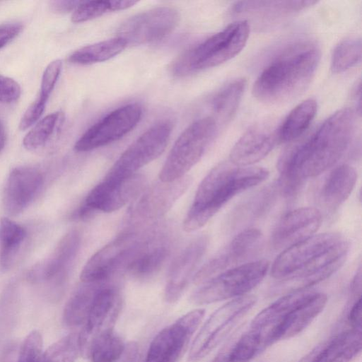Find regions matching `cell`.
I'll list each match as a JSON object with an SVG mask.
<instances>
[{
  "instance_id": "1",
  "label": "cell",
  "mask_w": 362,
  "mask_h": 362,
  "mask_svg": "<svg viewBox=\"0 0 362 362\" xmlns=\"http://www.w3.org/2000/svg\"><path fill=\"white\" fill-rule=\"evenodd\" d=\"M355 112L342 108L333 113L310 136L285 150L277 168L279 192L295 196L307 179L333 167L349 148L355 130Z\"/></svg>"
},
{
  "instance_id": "2",
  "label": "cell",
  "mask_w": 362,
  "mask_h": 362,
  "mask_svg": "<svg viewBox=\"0 0 362 362\" xmlns=\"http://www.w3.org/2000/svg\"><path fill=\"white\" fill-rule=\"evenodd\" d=\"M349 248L339 233L315 234L282 250L272 265L271 276L292 291L307 289L339 269Z\"/></svg>"
},
{
  "instance_id": "3",
  "label": "cell",
  "mask_w": 362,
  "mask_h": 362,
  "mask_svg": "<svg viewBox=\"0 0 362 362\" xmlns=\"http://www.w3.org/2000/svg\"><path fill=\"white\" fill-rule=\"evenodd\" d=\"M320 55V48L312 41L289 45L262 71L253 85V95L269 105L298 98L310 85Z\"/></svg>"
},
{
  "instance_id": "4",
  "label": "cell",
  "mask_w": 362,
  "mask_h": 362,
  "mask_svg": "<svg viewBox=\"0 0 362 362\" xmlns=\"http://www.w3.org/2000/svg\"><path fill=\"white\" fill-rule=\"evenodd\" d=\"M269 175L262 167L238 166L230 160L218 163L199 184L184 220V230L192 232L203 227L232 198L262 183Z\"/></svg>"
},
{
  "instance_id": "5",
  "label": "cell",
  "mask_w": 362,
  "mask_h": 362,
  "mask_svg": "<svg viewBox=\"0 0 362 362\" xmlns=\"http://www.w3.org/2000/svg\"><path fill=\"white\" fill-rule=\"evenodd\" d=\"M249 33L250 24L245 20L229 24L179 56L170 67L171 73L185 76L231 59L244 48Z\"/></svg>"
},
{
  "instance_id": "6",
  "label": "cell",
  "mask_w": 362,
  "mask_h": 362,
  "mask_svg": "<svg viewBox=\"0 0 362 362\" xmlns=\"http://www.w3.org/2000/svg\"><path fill=\"white\" fill-rule=\"evenodd\" d=\"M217 129L218 122L212 117L199 119L189 124L172 147L160 171L159 180L167 182L185 177L204 156Z\"/></svg>"
},
{
  "instance_id": "7",
  "label": "cell",
  "mask_w": 362,
  "mask_h": 362,
  "mask_svg": "<svg viewBox=\"0 0 362 362\" xmlns=\"http://www.w3.org/2000/svg\"><path fill=\"white\" fill-rule=\"evenodd\" d=\"M269 268L267 260L257 259L227 269L202 283L190 302L205 305L246 295L263 280Z\"/></svg>"
},
{
  "instance_id": "8",
  "label": "cell",
  "mask_w": 362,
  "mask_h": 362,
  "mask_svg": "<svg viewBox=\"0 0 362 362\" xmlns=\"http://www.w3.org/2000/svg\"><path fill=\"white\" fill-rule=\"evenodd\" d=\"M192 178L185 177L173 182L159 181L145 188L132 202L126 217V228L144 230L162 218L187 190Z\"/></svg>"
},
{
  "instance_id": "9",
  "label": "cell",
  "mask_w": 362,
  "mask_h": 362,
  "mask_svg": "<svg viewBox=\"0 0 362 362\" xmlns=\"http://www.w3.org/2000/svg\"><path fill=\"white\" fill-rule=\"evenodd\" d=\"M256 297L246 294L228 301L216 310L204 323L193 340L190 361H198L218 346L253 308Z\"/></svg>"
},
{
  "instance_id": "10",
  "label": "cell",
  "mask_w": 362,
  "mask_h": 362,
  "mask_svg": "<svg viewBox=\"0 0 362 362\" xmlns=\"http://www.w3.org/2000/svg\"><path fill=\"white\" fill-rule=\"evenodd\" d=\"M147 229L123 230L88 260L81 271V281H107L124 272L144 238Z\"/></svg>"
},
{
  "instance_id": "11",
  "label": "cell",
  "mask_w": 362,
  "mask_h": 362,
  "mask_svg": "<svg viewBox=\"0 0 362 362\" xmlns=\"http://www.w3.org/2000/svg\"><path fill=\"white\" fill-rule=\"evenodd\" d=\"M146 178L136 173L120 178L105 177L93 187L80 205L75 216L87 219L100 211H117L132 202L146 188Z\"/></svg>"
},
{
  "instance_id": "12",
  "label": "cell",
  "mask_w": 362,
  "mask_h": 362,
  "mask_svg": "<svg viewBox=\"0 0 362 362\" xmlns=\"http://www.w3.org/2000/svg\"><path fill=\"white\" fill-rule=\"evenodd\" d=\"M264 244V238L259 229L241 230L195 273L194 283L202 284L227 269L257 260Z\"/></svg>"
},
{
  "instance_id": "13",
  "label": "cell",
  "mask_w": 362,
  "mask_h": 362,
  "mask_svg": "<svg viewBox=\"0 0 362 362\" xmlns=\"http://www.w3.org/2000/svg\"><path fill=\"white\" fill-rule=\"evenodd\" d=\"M112 279L105 281L102 284L78 334L80 354L84 358H88L90 349L96 341L113 332L120 313L122 298Z\"/></svg>"
},
{
  "instance_id": "14",
  "label": "cell",
  "mask_w": 362,
  "mask_h": 362,
  "mask_svg": "<svg viewBox=\"0 0 362 362\" xmlns=\"http://www.w3.org/2000/svg\"><path fill=\"white\" fill-rule=\"evenodd\" d=\"M172 131L171 124L160 122L138 137L116 160L105 177L120 178L136 173L165 151Z\"/></svg>"
},
{
  "instance_id": "15",
  "label": "cell",
  "mask_w": 362,
  "mask_h": 362,
  "mask_svg": "<svg viewBox=\"0 0 362 362\" xmlns=\"http://www.w3.org/2000/svg\"><path fill=\"white\" fill-rule=\"evenodd\" d=\"M179 12L174 8H154L124 21L117 30L116 37L127 45H144L159 41L170 35L178 25Z\"/></svg>"
},
{
  "instance_id": "16",
  "label": "cell",
  "mask_w": 362,
  "mask_h": 362,
  "mask_svg": "<svg viewBox=\"0 0 362 362\" xmlns=\"http://www.w3.org/2000/svg\"><path fill=\"white\" fill-rule=\"evenodd\" d=\"M204 314V309L191 310L160 330L151 341L144 362H177Z\"/></svg>"
},
{
  "instance_id": "17",
  "label": "cell",
  "mask_w": 362,
  "mask_h": 362,
  "mask_svg": "<svg viewBox=\"0 0 362 362\" xmlns=\"http://www.w3.org/2000/svg\"><path fill=\"white\" fill-rule=\"evenodd\" d=\"M141 116L142 108L137 103L119 107L87 129L76 142L74 149L86 152L115 142L132 131Z\"/></svg>"
},
{
  "instance_id": "18",
  "label": "cell",
  "mask_w": 362,
  "mask_h": 362,
  "mask_svg": "<svg viewBox=\"0 0 362 362\" xmlns=\"http://www.w3.org/2000/svg\"><path fill=\"white\" fill-rule=\"evenodd\" d=\"M165 228L151 226L124 272L143 279L156 274L170 255L173 241Z\"/></svg>"
},
{
  "instance_id": "19",
  "label": "cell",
  "mask_w": 362,
  "mask_h": 362,
  "mask_svg": "<svg viewBox=\"0 0 362 362\" xmlns=\"http://www.w3.org/2000/svg\"><path fill=\"white\" fill-rule=\"evenodd\" d=\"M280 123L266 119L251 126L230 153V161L238 166H251L265 158L279 141Z\"/></svg>"
},
{
  "instance_id": "20",
  "label": "cell",
  "mask_w": 362,
  "mask_h": 362,
  "mask_svg": "<svg viewBox=\"0 0 362 362\" xmlns=\"http://www.w3.org/2000/svg\"><path fill=\"white\" fill-rule=\"evenodd\" d=\"M322 221V212L316 207H300L288 211L272 231V247L282 251L315 235Z\"/></svg>"
},
{
  "instance_id": "21",
  "label": "cell",
  "mask_w": 362,
  "mask_h": 362,
  "mask_svg": "<svg viewBox=\"0 0 362 362\" xmlns=\"http://www.w3.org/2000/svg\"><path fill=\"white\" fill-rule=\"evenodd\" d=\"M44 183L42 173L30 166L13 168L4 189L2 203L6 213L11 216L23 212L35 199Z\"/></svg>"
},
{
  "instance_id": "22",
  "label": "cell",
  "mask_w": 362,
  "mask_h": 362,
  "mask_svg": "<svg viewBox=\"0 0 362 362\" xmlns=\"http://www.w3.org/2000/svg\"><path fill=\"white\" fill-rule=\"evenodd\" d=\"M209 245V238L202 235L192 240L173 261L168 276L164 297L169 303L177 301L204 255Z\"/></svg>"
},
{
  "instance_id": "23",
  "label": "cell",
  "mask_w": 362,
  "mask_h": 362,
  "mask_svg": "<svg viewBox=\"0 0 362 362\" xmlns=\"http://www.w3.org/2000/svg\"><path fill=\"white\" fill-rule=\"evenodd\" d=\"M315 1H240L230 8L233 16H247L260 28H272L316 4Z\"/></svg>"
},
{
  "instance_id": "24",
  "label": "cell",
  "mask_w": 362,
  "mask_h": 362,
  "mask_svg": "<svg viewBox=\"0 0 362 362\" xmlns=\"http://www.w3.org/2000/svg\"><path fill=\"white\" fill-rule=\"evenodd\" d=\"M357 180L356 169L348 164L333 168L325 177L318 193V202L325 209H337L349 197Z\"/></svg>"
},
{
  "instance_id": "25",
  "label": "cell",
  "mask_w": 362,
  "mask_h": 362,
  "mask_svg": "<svg viewBox=\"0 0 362 362\" xmlns=\"http://www.w3.org/2000/svg\"><path fill=\"white\" fill-rule=\"evenodd\" d=\"M327 296L309 291L304 298L286 315L277 335V341L290 339L304 330L323 310Z\"/></svg>"
},
{
  "instance_id": "26",
  "label": "cell",
  "mask_w": 362,
  "mask_h": 362,
  "mask_svg": "<svg viewBox=\"0 0 362 362\" xmlns=\"http://www.w3.org/2000/svg\"><path fill=\"white\" fill-rule=\"evenodd\" d=\"M362 347L361 329H353L335 337L305 362H351Z\"/></svg>"
},
{
  "instance_id": "27",
  "label": "cell",
  "mask_w": 362,
  "mask_h": 362,
  "mask_svg": "<svg viewBox=\"0 0 362 362\" xmlns=\"http://www.w3.org/2000/svg\"><path fill=\"white\" fill-rule=\"evenodd\" d=\"M104 281H81L64 307L63 320L66 326L75 327L85 323L95 298Z\"/></svg>"
},
{
  "instance_id": "28",
  "label": "cell",
  "mask_w": 362,
  "mask_h": 362,
  "mask_svg": "<svg viewBox=\"0 0 362 362\" xmlns=\"http://www.w3.org/2000/svg\"><path fill=\"white\" fill-rule=\"evenodd\" d=\"M317 110L314 99H307L296 106L280 123L279 143L288 142L298 139L310 127Z\"/></svg>"
},
{
  "instance_id": "29",
  "label": "cell",
  "mask_w": 362,
  "mask_h": 362,
  "mask_svg": "<svg viewBox=\"0 0 362 362\" xmlns=\"http://www.w3.org/2000/svg\"><path fill=\"white\" fill-rule=\"evenodd\" d=\"M28 233L20 224L3 217L0 219V267L11 269L27 238Z\"/></svg>"
},
{
  "instance_id": "30",
  "label": "cell",
  "mask_w": 362,
  "mask_h": 362,
  "mask_svg": "<svg viewBox=\"0 0 362 362\" xmlns=\"http://www.w3.org/2000/svg\"><path fill=\"white\" fill-rule=\"evenodd\" d=\"M245 86V78H235L223 86L215 95L211 101V107L218 121L225 124L232 119L241 100Z\"/></svg>"
},
{
  "instance_id": "31",
  "label": "cell",
  "mask_w": 362,
  "mask_h": 362,
  "mask_svg": "<svg viewBox=\"0 0 362 362\" xmlns=\"http://www.w3.org/2000/svg\"><path fill=\"white\" fill-rule=\"evenodd\" d=\"M127 46L124 40L115 37L74 51L69 55V62L80 65L105 62L121 53Z\"/></svg>"
},
{
  "instance_id": "32",
  "label": "cell",
  "mask_w": 362,
  "mask_h": 362,
  "mask_svg": "<svg viewBox=\"0 0 362 362\" xmlns=\"http://www.w3.org/2000/svg\"><path fill=\"white\" fill-rule=\"evenodd\" d=\"M64 119V115L61 112L47 115L25 135L23 140V146L30 151L44 147L59 129Z\"/></svg>"
},
{
  "instance_id": "33",
  "label": "cell",
  "mask_w": 362,
  "mask_h": 362,
  "mask_svg": "<svg viewBox=\"0 0 362 362\" xmlns=\"http://www.w3.org/2000/svg\"><path fill=\"white\" fill-rule=\"evenodd\" d=\"M137 2L129 0L81 1L73 12L71 21L76 23L86 22L100 17L107 12L128 8Z\"/></svg>"
},
{
  "instance_id": "34",
  "label": "cell",
  "mask_w": 362,
  "mask_h": 362,
  "mask_svg": "<svg viewBox=\"0 0 362 362\" xmlns=\"http://www.w3.org/2000/svg\"><path fill=\"white\" fill-rule=\"evenodd\" d=\"M361 60V42L359 38H349L339 42L334 49L331 69L340 74L356 66Z\"/></svg>"
},
{
  "instance_id": "35",
  "label": "cell",
  "mask_w": 362,
  "mask_h": 362,
  "mask_svg": "<svg viewBox=\"0 0 362 362\" xmlns=\"http://www.w3.org/2000/svg\"><path fill=\"white\" fill-rule=\"evenodd\" d=\"M278 192L277 182L262 189L237 209L238 216L243 214L238 221L254 220L264 214L272 206Z\"/></svg>"
},
{
  "instance_id": "36",
  "label": "cell",
  "mask_w": 362,
  "mask_h": 362,
  "mask_svg": "<svg viewBox=\"0 0 362 362\" xmlns=\"http://www.w3.org/2000/svg\"><path fill=\"white\" fill-rule=\"evenodd\" d=\"M125 345L114 332L96 341L91 346L88 358L91 362H116L123 355Z\"/></svg>"
},
{
  "instance_id": "37",
  "label": "cell",
  "mask_w": 362,
  "mask_h": 362,
  "mask_svg": "<svg viewBox=\"0 0 362 362\" xmlns=\"http://www.w3.org/2000/svg\"><path fill=\"white\" fill-rule=\"evenodd\" d=\"M80 354L78 334H69L42 352L40 362H75Z\"/></svg>"
},
{
  "instance_id": "38",
  "label": "cell",
  "mask_w": 362,
  "mask_h": 362,
  "mask_svg": "<svg viewBox=\"0 0 362 362\" xmlns=\"http://www.w3.org/2000/svg\"><path fill=\"white\" fill-rule=\"evenodd\" d=\"M43 339L40 332L33 330L25 338L16 362H40Z\"/></svg>"
},
{
  "instance_id": "39",
  "label": "cell",
  "mask_w": 362,
  "mask_h": 362,
  "mask_svg": "<svg viewBox=\"0 0 362 362\" xmlns=\"http://www.w3.org/2000/svg\"><path fill=\"white\" fill-rule=\"evenodd\" d=\"M62 68V62L60 59L51 62L45 68L40 83L39 98L47 102Z\"/></svg>"
},
{
  "instance_id": "40",
  "label": "cell",
  "mask_w": 362,
  "mask_h": 362,
  "mask_svg": "<svg viewBox=\"0 0 362 362\" xmlns=\"http://www.w3.org/2000/svg\"><path fill=\"white\" fill-rule=\"evenodd\" d=\"M47 101L37 97L27 108L19 123V128L25 130L35 124L45 110Z\"/></svg>"
},
{
  "instance_id": "41",
  "label": "cell",
  "mask_w": 362,
  "mask_h": 362,
  "mask_svg": "<svg viewBox=\"0 0 362 362\" xmlns=\"http://www.w3.org/2000/svg\"><path fill=\"white\" fill-rule=\"evenodd\" d=\"M20 85L13 78L0 74V103H11L21 96Z\"/></svg>"
},
{
  "instance_id": "42",
  "label": "cell",
  "mask_w": 362,
  "mask_h": 362,
  "mask_svg": "<svg viewBox=\"0 0 362 362\" xmlns=\"http://www.w3.org/2000/svg\"><path fill=\"white\" fill-rule=\"evenodd\" d=\"M23 30V25L18 23H7L0 25V49L5 47L16 38Z\"/></svg>"
},
{
  "instance_id": "43",
  "label": "cell",
  "mask_w": 362,
  "mask_h": 362,
  "mask_svg": "<svg viewBox=\"0 0 362 362\" xmlns=\"http://www.w3.org/2000/svg\"><path fill=\"white\" fill-rule=\"evenodd\" d=\"M361 316L362 305L361 297L355 300L348 315L349 322L353 329H361Z\"/></svg>"
},
{
  "instance_id": "44",
  "label": "cell",
  "mask_w": 362,
  "mask_h": 362,
  "mask_svg": "<svg viewBox=\"0 0 362 362\" xmlns=\"http://www.w3.org/2000/svg\"><path fill=\"white\" fill-rule=\"evenodd\" d=\"M81 1H53L50 2L52 10L56 13H64L74 11Z\"/></svg>"
},
{
  "instance_id": "45",
  "label": "cell",
  "mask_w": 362,
  "mask_h": 362,
  "mask_svg": "<svg viewBox=\"0 0 362 362\" xmlns=\"http://www.w3.org/2000/svg\"><path fill=\"white\" fill-rule=\"evenodd\" d=\"M361 81H358L356 83V85L354 86L352 89V93L351 96L354 100V103H355L356 106V112L359 115H361Z\"/></svg>"
},
{
  "instance_id": "46",
  "label": "cell",
  "mask_w": 362,
  "mask_h": 362,
  "mask_svg": "<svg viewBox=\"0 0 362 362\" xmlns=\"http://www.w3.org/2000/svg\"><path fill=\"white\" fill-rule=\"evenodd\" d=\"M230 346L223 349L211 362H235L230 358Z\"/></svg>"
},
{
  "instance_id": "47",
  "label": "cell",
  "mask_w": 362,
  "mask_h": 362,
  "mask_svg": "<svg viewBox=\"0 0 362 362\" xmlns=\"http://www.w3.org/2000/svg\"><path fill=\"white\" fill-rule=\"evenodd\" d=\"M6 132L3 124L0 121V153L4 148L6 144Z\"/></svg>"
}]
</instances>
